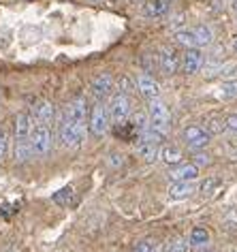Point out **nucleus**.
<instances>
[{
  "label": "nucleus",
  "instance_id": "1",
  "mask_svg": "<svg viewBox=\"0 0 237 252\" xmlns=\"http://www.w3.org/2000/svg\"><path fill=\"white\" fill-rule=\"evenodd\" d=\"M52 130H49L47 124L36 122V126H32V133H30V148H32V154L36 156H47L49 150H52Z\"/></svg>",
  "mask_w": 237,
  "mask_h": 252
},
{
  "label": "nucleus",
  "instance_id": "2",
  "mask_svg": "<svg viewBox=\"0 0 237 252\" xmlns=\"http://www.w3.org/2000/svg\"><path fill=\"white\" fill-rule=\"evenodd\" d=\"M84 133H86V128H79L77 124H73L71 120L64 116V120L60 122V128H58V137H60L62 148H66V150L79 148L84 141Z\"/></svg>",
  "mask_w": 237,
  "mask_h": 252
},
{
  "label": "nucleus",
  "instance_id": "3",
  "mask_svg": "<svg viewBox=\"0 0 237 252\" xmlns=\"http://www.w3.org/2000/svg\"><path fill=\"white\" fill-rule=\"evenodd\" d=\"M148 107H149L148 109L149 126L156 130H160V133H167V128H169V124H171V113L167 109V105L160 98H152Z\"/></svg>",
  "mask_w": 237,
  "mask_h": 252
},
{
  "label": "nucleus",
  "instance_id": "4",
  "mask_svg": "<svg viewBox=\"0 0 237 252\" xmlns=\"http://www.w3.org/2000/svg\"><path fill=\"white\" fill-rule=\"evenodd\" d=\"M107 111H109V118L114 120L116 124L126 122V118L130 116V98H128V94H122V92L114 94L111 100H109Z\"/></svg>",
  "mask_w": 237,
  "mask_h": 252
},
{
  "label": "nucleus",
  "instance_id": "5",
  "mask_svg": "<svg viewBox=\"0 0 237 252\" xmlns=\"http://www.w3.org/2000/svg\"><path fill=\"white\" fill-rule=\"evenodd\" d=\"M182 139H184V143H186L188 148H192V150H201V148H205V146L209 143L211 135L207 133V128L192 124V126H186V128H184Z\"/></svg>",
  "mask_w": 237,
  "mask_h": 252
},
{
  "label": "nucleus",
  "instance_id": "6",
  "mask_svg": "<svg viewBox=\"0 0 237 252\" xmlns=\"http://www.w3.org/2000/svg\"><path fill=\"white\" fill-rule=\"evenodd\" d=\"M107 128H109V111L107 107L96 103L90 111V133L94 137H103L107 133Z\"/></svg>",
  "mask_w": 237,
  "mask_h": 252
},
{
  "label": "nucleus",
  "instance_id": "7",
  "mask_svg": "<svg viewBox=\"0 0 237 252\" xmlns=\"http://www.w3.org/2000/svg\"><path fill=\"white\" fill-rule=\"evenodd\" d=\"M66 118L71 120L73 124H77L79 128H86V120H88V103H86L84 96H79V98H75V100L68 103Z\"/></svg>",
  "mask_w": 237,
  "mask_h": 252
},
{
  "label": "nucleus",
  "instance_id": "8",
  "mask_svg": "<svg viewBox=\"0 0 237 252\" xmlns=\"http://www.w3.org/2000/svg\"><path fill=\"white\" fill-rule=\"evenodd\" d=\"M179 66H182V62H179V56L176 49L171 47H163L160 49V56H158V68L163 71L165 75H176L179 71Z\"/></svg>",
  "mask_w": 237,
  "mask_h": 252
},
{
  "label": "nucleus",
  "instance_id": "9",
  "mask_svg": "<svg viewBox=\"0 0 237 252\" xmlns=\"http://www.w3.org/2000/svg\"><path fill=\"white\" fill-rule=\"evenodd\" d=\"M135 86H137V90L141 92V96H146L148 100L160 96V86H158V81H156L152 75H148V73H141L139 77H137Z\"/></svg>",
  "mask_w": 237,
  "mask_h": 252
},
{
  "label": "nucleus",
  "instance_id": "10",
  "mask_svg": "<svg viewBox=\"0 0 237 252\" xmlns=\"http://www.w3.org/2000/svg\"><path fill=\"white\" fill-rule=\"evenodd\" d=\"M201 66H203V54H201V49L188 47V49H186V54L182 56V68H184V73L186 75H195V73L201 71Z\"/></svg>",
  "mask_w": 237,
  "mask_h": 252
},
{
  "label": "nucleus",
  "instance_id": "11",
  "mask_svg": "<svg viewBox=\"0 0 237 252\" xmlns=\"http://www.w3.org/2000/svg\"><path fill=\"white\" fill-rule=\"evenodd\" d=\"M90 90H92V96L94 98H105L107 94L114 90V77H111L109 73H103V75H98V77L92 79V84H90Z\"/></svg>",
  "mask_w": 237,
  "mask_h": 252
},
{
  "label": "nucleus",
  "instance_id": "12",
  "mask_svg": "<svg viewBox=\"0 0 237 252\" xmlns=\"http://www.w3.org/2000/svg\"><path fill=\"white\" fill-rule=\"evenodd\" d=\"M169 178L173 182H195L199 178V167L195 162H188V165H178L169 171Z\"/></svg>",
  "mask_w": 237,
  "mask_h": 252
},
{
  "label": "nucleus",
  "instance_id": "13",
  "mask_svg": "<svg viewBox=\"0 0 237 252\" xmlns=\"http://www.w3.org/2000/svg\"><path fill=\"white\" fill-rule=\"evenodd\" d=\"M32 113L22 111L15 116V139H30L32 133Z\"/></svg>",
  "mask_w": 237,
  "mask_h": 252
},
{
  "label": "nucleus",
  "instance_id": "14",
  "mask_svg": "<svg viewBox=\"0 0 237 252\" xmlns=\"http://www.w3.org/2000/svg\"><path fill=\"white\" fill-rule=\"evenodd\" d=\"M171 9V0H148L146 7H143V13L152 20H158V17H165Z\"/></svg>",
  "mask_w": 237,
  "mask_h": 252
},
{
  "label": "nucleus",
  "instance_id": "15",
  "mask_svg": "<svg viewBox=\"0 0 237 252\" xmlns=\"http://www.w3.org/2000/svg\"><path fill=\"white\" fill-rule=\"evenodd\" d=\"M137 154H139L143 160L154 162L156 158H160V143H154V141H148V139H141V137H139V143H137Z\"/></svg>",
  "mask_w": 237,
  "mask_h": 252
},
{
  "label": "nucleus",
  "instance_id": "16",
  "mask_svg": "<svg viewBox=\"0 0 237 252\" xmlns=\"http://www.w3.org/2000/svg\"><path fill=\"white\" fill-rule=\"evenodd\" d=\"M32 116H34L36 122L49 124L54 120V116H56V109H54V105L49 103V100H39V103L32 107Z\"/></svg>",
  "mask_w": 237,
  "mask_h": 252
},
{
  "label": "nucleus",
  "instance_id": "17",
  "mask_svg": "<svg viewBox=\"0 0 237 252\" xmlns=\"http://www.w3.org/2000/svg\"><path fill=\"white\" fill-rule=\"evenodd\" d=\"M192 192H195V186H192L190 182H173V184L169 186V197L173 201L186 199V197H190Z\"/></svg>",
  "mask_w": 237,
  "mask_h": 252
},
{
  "label": "nucleus",
  "instance_id": "18",
  "mask_svg": "<svg viewBox=\"0 0 237 252\" xmlns=\"http://www.w3.org/2000/svg\"><path fill=\"white\" fill-rule=\"evenodd\" d=\"M160 158H163L167 165H179L182 158H184V154L178 146H165L163 150H160Z\"/></svg>",
  "mask_w": 237,
  "mask_h": 252
},
{
  "label": "nucleus",
  "instance_id": "19",
  "mask_svg": "<svg viewBox=\"0 0 237 252\" xmlns=\"http://www.w3.org/2000/svg\"><path fill=\"white\" fill-rule=\"evenodd\" d=\"M192 32H195V39H197V47L209 45L211 39H214V32H211V28L205 26V24H201V26H197V28H192Z\"/></svg>",
  "mask_w": 237,
  "mask_h": 252
},
{
  "label": "nucleus",
  "instance_id": "20",
  "mask_svg": "<svg viewBox=\"0 0 237 252\" xmlns=\"http://www.w3.org/2000/svg\"><path fill=\"white\" fill-rule=\"evenodd\" d=\"M54 203H58L62 207L73 205L75 203V188L73 186H66V188H62V190H58V192L54 194Z\"/></svg>",
  "mask_w": 237,
  "mask_h": 252
},
{
  "label": "nucleus",
  "instance_id": "21",
  "mask_svg": "<svg viewBox=\"0 0 237 252\" xmlns=\"http://www.w3.org/2000/svg\"><path fill=\"white\" fill-rule=\"evenodd\" d=\"M32 156V148H30V139H15V160L26 162Z\"/></svg>",
  "mask_w": 237,
  "mask_h": 252
},
{
  "label": "nucleus",
  "instance_id": "22",
  "mask_svg": "<svg viewBox=\"0 0 237 252\" xmlns=\"http://www.w3.org/2000/svg\"><path fill=\"white\" fill-rule=\"evenodd\" d=\"M209 244V233L207 229H203V226H197V229H192L190 233V246H195V248H201V246H207Z\"/></svg>",
  "mask_w": 237,
  "mask_h": 252
},
{
  "label": "nucleus",
  "instance_id": "23",
  "mask_svg": "<svg viewBox=\"0 0 237 252\" xmlns=\"http://www.w3.org/2000/svg\"><path fill=\"white\" fill-rule=\"evenodd\" d=\"M176 43L178 45H182V47H197V39H195V32L192 30H178L176 32Z\"/></svg>",
  "mask_w": 237,
  "mask_h": 252
},
{
  "label": "nucleus",
  "instance_id": "24",
  "mask_svg": "<svg viewBox=\"0 0 237 252\" xmlns=\"http://www.w3.org/2000/svg\"><path fill=\"white\" fill-rule=\"evenodd\" d=\"M133 126H135L137 135L146 133V130L149 128V116H146V113H143V111L135 113V116H133Z\"/></svg>",
  "mask_w": 237,
  "mask_h": 252
},
{
  "label": "nucleus",
  "instance_id": "25",
  "mask_svg": "<svg viewBox=\"0 0 237 252\" xmlns=\"http://www.w3.org/2000/svg\"><path fill=\"white\" fill-rule=\"evenodd\" d=\"M205 128H207L209 135H220V133H224V130H227V124H224L222 118L214 116V118L207 120V126H205Z\"/></svg>",
  "mask_w": 237,
  "mask_h": 252
},
{
  "label": "nucleus",
  "instance_id": "26",
  "mask_svg": "<svg viewBox=\"0 0 237 252\" xmlns=\"http://www.w3.org/2000/svg\"><path fill=\"white\" fill-rule=\"evenodd\" d=\"M220 96L222 98H237V79L224 81L220 86Z\"/></svg>",
  "mask_w": 237,
  "mask_h": 252
},
{
  "label": "nucleus",
  "instance_id": "27",
  "mask_svg": "<svg viewBox=\"0 0 237 252\" xmlns=\"http://www.w3.org/2000/svg\"><path fill=\"white\" fill-rule=\"evenodd\" d=\"M188 248H190V242L184 237H176L169 244V252H188Z\"/></svg>",
  "mask_w": 237,
  "mask_h": 252
},
{
  "label": "nucleus",
  "instance_id": "28",
  "mask_svg": "<svg viewBox=\"0 0 237 252\" xmlns=\"http://www.w3.org/2000/svg\"><path fill=\"white\" fill-rule=\"evenodd\" d=\"M141 62H143V68H146V73H148V75H149V73H154V71H156V66H158V62L154 60V56H152V54H146Z\"/></svg>",
  "mask_w": 237,
  "mask_h": 252
},
{
  "label": "nucleus",
  "instance_id": "29",
  "mask_svg": "<svg viewBox=\"0 0 237 252\" xmlns=\"http://www.w3.org/2000/svg\"><path fill=\"white\" fill-rule=\"evenodd\" d=\"M220 184V180H216V178H209V180H205L203 182V186H201V192L203 194H211L214 192V188Z\"/></svg>",
  "mask_w": 237,
  "mask_h": 252
},
{
  "label": "nucleus",
  "instance_id": "30",
  "mask_svg": "<svg viewBox=\"0 0 237 252\" xmlns=\"http://www.w3.org/2000/svg\"><path fill=\"white\" fill-rule=\"evenodd\" d=\"M224 124H227V130L237 133V113H231V116L224 118Z\"/></svg>",
  "mask_w": 237,
  "mask_h": 252
},
{
  "label": "nucleus",
  "instance_id": "31",
  "mask_svg": "<svg viewBox=\"0 0 237 252\" xmlns=\"http://www.w3.org/2000/svg\"><path fill=\"white\" fill-rule=\"evenodd\" d=\"M133 252H154V244L149 242V239H146V242H139L135 246Z\"/></svg>",
  "mask_w": 237,
  "mask_h": 252
},
{
  "label": "nucleus",
  "instance_id": "32",
  "mask_svg": "<svg viewBox=\"0 0 237 252\" xmlns=\"http://www.w3.org/2000/svg\"><path fill=\"white\" fill-rule=\"evenodd\" d=\"M120 92L122 94H130V92H133V81H130L128 77H122L120 79Z\"/></svg>",
  "mask_w": 237,
  "mask_h": 252
},
{
  "label": "nucleus",
  "instance_id": "33",
  "mask_svg": "<svg viewBox=\"0 0 237 252\" xmlns=\"http://www.w3.org/2000/svg\"><path fill=\"white\" fill-rule=\"evenodd\" d=\"M7 146H9V141H7V135L0 130V160L4 158V154H7Z\"/></svg>",
  "mask_w": 237,
  "mask_h": 252
},
{
  "label": "nucleus",
  "instance_id": "34",
  "mask_svg": "<svg viewBox=\"0 0 237 252\" xmlns=\"http://www.w3.org/2000/svg\"><path fill=\"white\" fill-rule=\"evenodd\" d=\"M195 165H197V167L209 165V156H207V154H197V156H195Z\"/></svg>",
  "mask_w": 237,
  "mask_h": 252
},
{
  "label": "nucleus",
  "instance_id": "35",
  "mask_svg": "<svg viewBox=\"0 0 237 252\" xmlns=\"http://www.w3.org/2000/svg\"><path fill=\"white\" fill-rule=\"evenodd\" d=\"M231 7H233V9L237 11V0H231Z\"/></svg>",
  "mask_w": 237,
  "mask_h": 252
},
{
  "label": "nucleus",
  "instance_id": "36",
  "mask_svg": "<svg viewBox=\"0 0 237 252\" xmlns=\"http://www.w3.org/2000/svg\"><path fill=\"white\" fill-rule=\"evenodd\" d=\"M233 49H235V52H237V39H235V43H233Z\"/></svg>",
  "mask_w": 237,
  "mask_h": 252
}]
</instances>
